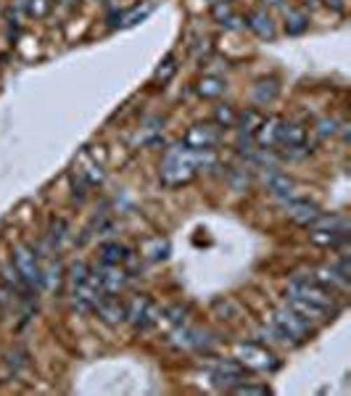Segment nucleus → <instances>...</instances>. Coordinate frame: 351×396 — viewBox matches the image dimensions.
Returning <instances> with one entry per match:
<instances>
[{
  "label": "nucleus",
  "mask_w": 351,
  "mask_h": 396,
  "mask_svg": "<svg viewBox=\"0 0 351 396\" xmlns=\"http://www.w3.org/2000/svg\"><path fill=\"white\" fill-rule=\"evenodd\" d=\"M206 164H214L212 151H191L185 143L167 148V153L161 158L159 177L164 185H182L191 182Z\"/></svg>",
  "instance_id": "nucleus-1"
},
{
  "label": "nucleus",
  "mask_w": 351,
  "mask_h": 396,
  "mask_svg": "<svg viewBox=\"0 0 351 396\" xmlns=\"http://www.w3.org/2000/svg\"><path fill=\"white\" fill-rule=\"evenodd\" d=\"M270 322L275 328L280 330V336L285 339V343H291V346H298V343H304L309 339V333H312V322L304 320L301 315H296L291 306H277L275 312H272Z\"/></svg>",
  "instance_id": "nucleus-2"
},
{
  "label": "nucleus",
  "mask_w": 351,
  "mask_h": 396,
  "mask_svg": "<svg viewBox=\"0 0 351 396\" xmlns=\"http://www.w3.org/2000/svg\"><path fill=\"white\" fill-rule=\"evenodd\" d=\"M235 360L246 370H256V373H275L280 367V360L267 346L251 343V341H240L238 346H235Z\"/></svg>",
  "instance_id": "nucleus-3"
},
{
  "label": "nucleus",
  "mask_w": 351,
  "mask_h": 396,
  "mask_svg": "<svg viewBox=\"0 0 351 396\" xmlns=\"http://www.w3.org/2000/svg\"><path fill=\"white\" fill-rule=\"evenodd\" d=\"M11 264L16 267L19 272V278H22V283L27 288H43V264H40V257L34 254V249L29 246H13L11 251Z\"/></svg>",
  "instance_id": "nucleus-4"
},
{
  "label": "nucleus",
  "mask_w": 351,
  "mask_h": 396,
  "mask_svg": "<svg viewBox=\"0 0 351 396\" xmlns=\"http://www.w3.org/2000/svg\"><path fill=\"white\" fill-rule=\"evenodd\" d=\"M288 296H298V299H306V301H315L319 306H328V309H338L336 306V299H333V291H328L325 285H319L312 275H294L291 283H288Z\"/></svg>",
  "instance_id": "nucleus-5"
},
{
  "label": "nucleus",
  "mask_w": 351,
  "mask_h": 396,
  "mask_svg": "<svg viewBox=\"0 0 351 396\" xmlns=\"http://www.w3.org/2000/svg\"><path fill=\"white\" fill-rule=\"evenodd\" d=\"M125 320L135 330H148L161 320V309L151 296H135L130 304H125Z\"/></svg>",
  "instance_id": "nucleus-6"
},
{
  "label": "nucleus",
  "mask_w": 351,
  "mask_h": 396,
  "mask_svg": "<svg viewBox=\"0 0 351 396\" xmlns=\"http://www.w3.org/2000/svg\"><path fill=\"white\" fill-rule=\"evenodd\" d=\"M309 132L304 125L298 122H283L280 125V135H277V146L283 148L285 158H304L309 153Z\"/></svg>",
  "instance_id": "nucleus-7"
},
{
  "label": "nucleus",
  "mask_w": 351,
  "mask_h": 396,
  "mask_svg": "<svg viewBox=\"0 0 351 396\" xmlns=\"http://www.w3.org/2000/svg\"><path fill=\"white\" fill-rule=\"evenodd\" d=\"M90 272L103 288V294H122L130 285V275L119 264H103L101 261V267H90Z\"/></svg>",
  "instance_id": "nucleus-8"
},
{
  "label": "nucleus",
  "mask_w": 351,
  "mask_h": 396,
  "mask_svg": "<svg viewBox=\"0 0 351 396\" xmlns=\"http://www.w3.org/2000/svg\"><path fill=\"white\" fill-rule=\"evenodd\" d=\"M170 341H172V346H177V349H209V346L214 343L209 330L191 328V325H185V322L172 330Z\"/></svg>",
  "instance_id": "nucleus-9"
},
{
  "label": "nucleus",
  "mask_w": 351,
  "mask_h": 396,
  "mask_svg": "<svg viewBox=\"0 0 351 396\" xmlns=\"http://www.w3.org/2000/svg\"><path fill=\"white\" fill-rule=\"evenodd\" d=\"M212 381H214L216 388L233 391L235 385H240L246 381V367L238 360H222V362H216L212 367Z\"/></svg>",
  "instance_id": "nucleus-10"
},
{
  "label": "nucleus",
  "mask_w": 351,
  "mask_h": 396,
  "mask_svg": "<svg viewBox=\"0 0 351 396\" xmlns=\"http://www.w3.org/2000/svg\"><path fill=\"white\" fill-rule=\"evenodd\" d=\"M103 296V288L98 280L92 278V272L88 275V280L71 285V304L77 312H92V306L98 304V299Z\"/></svg>",
  "instance_id": "nucleus-11"
},
{
  "label": "nucleus",
  "mask_w": 351,
  "mask_h": 396,
  "mask_svg": "<svg viewBox=\"0 0 351 396\" xmlns=\"http://www.w3.org/2000/svg\"><path fill=\"white\" fill-rule=\"evenodd\" d=\"M182 143L191 148V151H212V148L219 143V127L216 125H193L185 137H182Z\"/></svg>",
  "instance_id": "nucleus-12"
},
{
  "label": "nucleus",
  "mask_w": 351,
  "mask_h": 396,
  "mask_svg": "<svg viewBox=\"0 0 351 396\" xmlns=\"http://www.w3.org/2000/svg\"><path fill=\"white\" fill-rule=\"evenodd\" d=\"M92 312H95L98 320L106 322V325H119V322H125V304L119 301L116 294H103L101 299H98V304L92 306Z\"/></svg>",
  "instance_id": "nucleus-13"
},
{
  "label": "nucleus",
  "mask_w": 351,
  "mask_h": 396,
  "mask_svg": "<svg viewBox=\"0 0 351 396\" xmlns=\"http://www.w3.org/2000/svg\"><path fill=\"white\" fill-rule=\"evenodd\" d=\"M74 175L80 177L85 185H101L103 177H106V172H103V164L98 161V158H92L90 151H82L80 158H77V170H74Z\"/></svg>",
  "instance_id": "nucleus-14"
},
{
  "label": "nucleus",
  "mask_w": 351,
  "mask_h": 396,
  "mask_svg": "<svg viewBox=\"0 0 351 396\" xmlns=\"http://www.w3.org/2000/svg\"><path fill=\"white\" fill-rule=\"evenodd\" d=\"M285 304L291 306L296 315H301L304 320H309V322H325V320L333 315V309H328V306H319L315 304V301L298 299V296H285Z\"/></svg>",
  "instance_id": "nucleus-15"
},
{
  "label": "nucleus",
  "mask_w": 351,
  "mask_h": 396,
  "mask_svg": "<svg viewBox=\"0 0 351 396\" xmlns=\"http://www.w3.org/2000/svg\"><path fill=\"white\" fill-rule=\"evenodd\" d=\"M280 125H283L280 116H264V119H261V125L256 127V132H254V140H256V146H259L261 151H272V148L277 146Z\"/></svg>",
  "instance_id": "nucleus-16"
},
{
  "label": "nucleus",
  "mask_w": 351,
  "mask_h": 396,
  "mask_svg": "<svg viewBox=\"0 0 351 396\" xmlns=\"http://www.w3.org/2000/svg\"><path fill=\"white\" fill-rule=\"evenodd\" d=\"M312 278H315L319 285H325L328 291H333V294H336V291H340V294L349 291V275H343L338 267H328V264H325V267H317V270L312 272Z\"/></svg>",
  "instance_id": "nucleus-17"
},
{
  "label": "nucleus",
  "mask_w": 351,
  "mask_h": 396,
  "mask_svg": "<svg viewBox=\"0 0 351 396\" xmlns=\"http://www.w3.org/2000/svg\"><path fill=\"white\" fill-rule=\"evenodd\" d=\"M319 214H322V212H319V206L315 204V201H306V198H301V201H288V219L296 222V225L309 227Z\"/></svg>",
  "instance_id": "nucleus-18"
},
{
  "label": "nucleus",
  "mask_w": 351,
  "mask_h": 396,
  "mask_svg": "<svg viewBox=\"0 0 351 396\" xmlns=\"http://www.w3.org/2000/svg\"><path fill=\"white\" fill-rule=\"evenodd\" d=\"M267 188L275 198H280V201H294V193H296V182L294 177H288L285 172H270V177H267Z\"/></svg>",
  "instance_id": "nucleus-19"
},
{
  "label": "nucleus",
  "mask_w": 351,
  "mask_h": 396,
  "mask_svg": "<svg viewBox=\"0 0 351 396\" xmlns=\"http://www.w3.org/2000/svg\"><path fill=\"white\" fill-rule=\"evenodd\" d=\"M246 27H249V29L256 34V37H261V40H272V37H275V22H272L270 13H264V11L249 13Z\"/></svg>",
  "instance_id": "nucleus-20"
},
{
  "label": "nucleus",
  "mask_w": 351,
  "mask_h": 396,
  "mask_svg": "<svg viewBox=\"0 0 351 396\" xmlns=\"http://www.w3.org/2000/svg\"><path fill=\"white\" fill-rule=\"evenodd\" d=\"M309 240L315 246H322V249H340L349 243V233H333V230H312L309 233Z\"/></svg>",
  "instance_id": "nucleus-21"
},
{
  "label": "nucleus",
  "mask_w": 351,
  "mask_h": 396,
  "mask_svg": "<svg viewBox=\"0 0 351 396\" xmlns=\"http://www.w3.org/2000/svg\"><path fill=\"white\" fill-rule=\"evenodd\" d=\"M261 116L256 109H246V111L238 114V119H235V127H238V135L240 137H249V140H254V132H256V127L261 125Z\"/></svg>",
  "instance_id": "nucleus-22"
},
{
  "label": "nucleus",
  "mask_w": 351,
  "mask_h": 396,
  "mask_svg": "<svg viewBox=\"0 0 351 396\" xmlns=\"http://www.w3.org/2000/svg\"><path fill=\"white\" fill-rule=\"evenodd\" d=\"M140 251H143V257H146L148 261H161L170 257V240L156 235V238H151V240H146Z\"/></svg>",
  "instance_id": "nucleus-23"
},
{
  "label": "nucleus",
  "mask_w": 351,
  "mask_h": 396,
  "mask_svg": "<svg viewBox=\"0 0 351 396\" xmlns=\"http://www.w3.org/2000/svg\"><path fill=\"white\" fill-rule=\"evenodd\" d=\"M225 79L219 77H204L195 82V93L201 95V98H206V101H214V98H219L222 93H225Z\"/></svg>",
  "instance_id": "nucleus-24"
},
{
  "label": "nucleus",
  "mask_w": 351,
  "mask_h": 396,
  "mask_svg": "<svg viewBox=\"0 0 351 396\" xmlns=\"http://www.w3.org/2000/svg\"><path fill=\"white\" fill-rule=\"evenodd\" d=\"M312 230H333V233H349V222L338 214H319L312 222Z\"/></svg>",
  "instance_id": "nucleus-25"
},
{
  "label": "nucleus",
  "mask_w": 351,
  "mask_h": 396,
  "mask_svg": "<svg viewBox=\"0 0 351 396\" xmlns=\"http://www.w3.org/2000/svg\"><path fill=\"white\" fill-rule=\"evenodd\" d=\"M277 98V82L275 79H259L256 85H254V101L264 106V103H270Z\"/></svg>",
  "instance_id": "nucleus-26"
},
{
  "label": "nucleus",
  "mask_w": 351,
  "mask_h": 396,
  "mask_svg": "<svg viewBox=\"0 0 351 396\" xmlns=\"http://www.w3.org/2000/svg\"><path fill=\"white\" fill-rule=\"evenodd\" d=\"M212 13H214L216 24H222V27H227V29H235L238 27V16L233 13V8H230V3L227 0H219V3H214V8H212Z\"/></svg>",
  "instance_id": "nucleus-27"
},
{
  "label": "nucleus",
  "mask_w": 351,
  "mask_h": 396,
  "mask_svg": "<svg viewBox=\"0 0 351 396\" xmlns=\"http://www.w3.org/2000/svg\"><path fill=\"white\" fill-rule=\"evenodd\" d=\"M130 257V251L122 243H103L101 246V261L103 264H122Z\"/></svg>",
  "instance_id": "nucleus-28"
},
{
  "label": "nucleus",
  "mask_w": 351,
  "mask_h": 396,
  "mask_svg": "<svg viewBox=\"0 0 351 396\" xmlns=\"http://www.w3.org/2000/svg\"><path fill=\"white\" fill-rule=\"evenodd\" d=\"M3 367H6V373L16 378V375H22V370L27 367V354L22 349H13L6 354V360H3Z\"/></svg>",
  "instance_id": "nucleus-29"
},
{
  "label": "nucleus",
  "mask_w": 351,
  "mask_h": 396,
  "mask_svg": "<svg viewBox=\"0 0 351 396\" xmlns=\"http://www.w3.org/2000/svg\"><path fill=\"white\" fill-rule=\"evenodd\" d=\"M61 280H64V267L56 259H50L43 267V288H58Z\"/></svg>",
  "instance_id": "nucleus-30"
},
{
  "label": "nucleus",
  "mask_w": 351,
  "mask_h": 396,
  "mask_svg": "<svg viewBox=\"0 0 351 396\" xmlns=\"http://www.w3.org/2000/svg\"><path fill=\"white\" fill-rule=\"evenodd\" d=\"M69 235V227L64 219H50V225H48V243L53 246V249H61V243L67 240Z\"/></svg>",
  "instance_id": "nucleus-31"
},
{
  "label": "nucleus",
  "mask_w": 351,
  "mask_h": 396,
  "mask_svg": "<svg viewBox=\"0 0 351 396\" xmlns=\"http://www.w3.org/2000/svg\"><path fill=\"white\" fill-rule=\"evenodd\" d=\"M174 71H177V56L170 53V56L159 64V69L153 71V82H161V85H164V82H170V79L174 77Z\"/></svg>",
  "instance_id": "nucleus-32"
},
{
  "label": "nucleus",
  "mask_w": 351,
  "mask_h": 396,
  "mask_svg": "<svg viewBox=\"0 0 351 396\" xmlns=\"http://www.w3.org/2000/svg\"><path fill=\"white\" fill-rule=\"evenodd\" d=\"M235 119H238V111H235L233 106L222 103V106H216V109H214V125L216 127H225V130H230V127H235Z\"/></svg>",
  "instance_id": "nucleus-33"
},
{
  "label": "nucleus",
  "mask_w": 351,
  "mask_h": 396,
  "mask_svg": "<svg viewBox=\"0 0 351 396\" xmlns=\"http://www.w3.org/2000/svg\"><path fill=\"white\" fill-rule=\"evenodd\" d=\"M309 27V19H306L301 11H288L285 16V32L288 34H301Z\"/></svg>",
  "instance_id": "nucleus-34"
},
{
  "label": "nucleus",
  "mask_w": 351,
  "mask_h": 396,
  "mask_svg": "<svg viewBox=\"0 0 351 396\" xmlns=\"http://www.w3.org/2000/svg\"><path fill=\"white\" fill-rule=\"evenodd\" d=\"M88 275H90V267L85 264V261H74L71 267H69V283H82V280H88Z\"/></svg>",
  "instance_id": "nucleus-35"
},
{
  "label": "nucleus",
  "mask_w": 351,
  "mask_h": 396,
  "mask_svg": "<svg viewBox=\"0 0 351 396\" xmlns=\"http://www.w3.org/2000/svg\"><path fill=\"white\" fill-rule=\"evenodd\" d=\"M336 132H338V122H336V119L325 116V119H319L317 122V137L325 140V137H333Z\"/></svg>",
  "instance_id": "nucleus-36"
},
{
  "label": "nucleus",
  "mask_w": 351,
  "mask_h": 396,
  "mask_svg": "<svg viewBox=\"0 0 351 396\" xmlns=\"http://www.w3.org/2000/svg\"><path fill=\"white\" fill-rule=\"evenodd\" d=\"M24 3H27V13H29V16H37V19L46 16L48 8H50V0H24Z\"/></svg>",
  "instance_id": "nucleus-37"
},
{
  "label": "nucleus",
  "mask_w": 351,
  "mask_h": 396,
  "mask_svg": "<svg viewBox=\"0 0 351 396\" xmlns=\"http://www.w3.org/2000/svg\"><path fill=\"white\" fill-rule=\"evenodd\" d=\"M185 315H188V306H182V304H174L164 312V317H167L170 322H174V325H182V322H185Z\"/></svg>",
  "instance_id": "nucleus-38"
},
{
  "label": "nucleus",
  "mask_w": 351,
  "mask_h": 396,
  "mask_svg": "<svg viewBox=\"0 0 351 396\" xmlns=\"http://www.w3.org/2000/svg\"><path fill=\"white\" fill-rule=\"evenodd\" d=\"M267 391H270L267 385H251V383H246V381L233 388V394H267Z\"/></svg>",
  "instance_id": "nucleus-39"
},
{
  "label": "nucleus",
  "mask_w": 351,
  "mask_h": 396,
  "mask_svg": "<svg viewBox=\"0 0 351 396\" xmlns=\"http://www.w3.org/2000/svg\"><path fill=\"white\" fill-rule=\"evenodd\" d=\"M151 8H153V6H146L143 11H140V8H135L132 13H127V16H125V27H130V24H137V22H143L148 13H151Z\"/></svg>",
  "instance_id": "nucleus-40"
},
{
  "label": "nucleus",
  "mask_w": 351,
  "mask_h": 396,
  "mask_svg": "<svg viewBox=\"0 0 351 396\" xmlns=\"http://www.w3.org/2000/svg\"><path fill=\"white\" fill-rule=\"evenodd\" d=\"M325 6H330L333 11H338V13H346V0H322Z\"/></svg>",
  "instance_id": "nucleus-41"
},
{
  "label": "nucleus",
  "mask_w": 351,
  "mask_h": 396,
  "mask_svg": "<svg viewBox=\"0 0 351 396\" xmlns=\"http://www.w3.org/2000/svg\"><path fill=\"white\" fill-rule=\"evenodd\" d=\"M267 6H283V0H264Z\"/></svg>",
  "instance_id": "nucleus-42"
},
{
  "label": "nucleus",
  "mask_w": 351,
  "mask_h": 396,
  "mask_svg": "<svg viewBox=\"0 0 351 396\" xmlns=\"http://www.w3.org/2000/svg\"><path fill=\"white\" fill-rule=\"evenodd\" d=\"M3 304H6V296L0 294V309H3Z\"/></svg>",
  "instance_id": "nucleus-43"
},
{
  "label": "nucleus",
  "mask_w": 351,
  "mask_h": 396,
  "mask_svg": "<svg viewBox=\"0 0 351 396\" xmlns=\"http://www.w3.org/2000/svg\"><path fill=\"white\" fill-rule=\"evenodd\" d=\"M0 16H3V8H0Z\"/></svg>",
  "instance_id": "nucleus-44"
}]
</instances>
